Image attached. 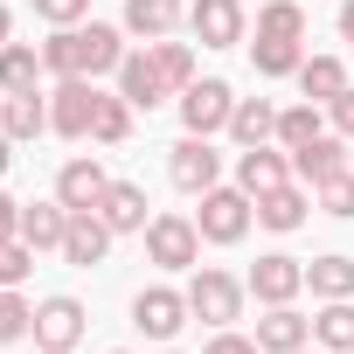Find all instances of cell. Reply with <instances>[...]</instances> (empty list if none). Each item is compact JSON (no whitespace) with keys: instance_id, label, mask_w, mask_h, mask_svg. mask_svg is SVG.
Segmentation results:
<instances>
[{"instance_id":"cell-1","label":"cell","mask_w":354,"mask_h":354,"mask_svg":"<svg viewBox=\"0 0 354 354\" xmlns=\"http://www.w3.org/2000/svg\"><path fill=\"white\" fill-rule=\"evenodd\" d=\"M181 292H188V313H195L209 333H216V326H236L243 306H250V285H243L236 271H223V264H195Z\"/></svg>"},{"instance_id":"cell-2","label":"cell","mask_w":354,"mask_h":354,"mask_svg":"<svg viewBox=\"0 0 354 354\" xmlns=\"http://www.w3.org/2000/svg\"><path fill=\"white\" fill-rule=\"evenodd\" d=\"M202 209H195V230H202V243H216V250H230V243H243L250 236V223H257V202L236 188V181H216L209 195H195Z\"/></svg>"},{"instance_id":"cell-3","label":"cell","mask_w":354,"mask_h":354,"mask_svg":"<svg viewBox=\"0 0 354 354\" xmlns=\"http://www.w3.org/2000/svg\"><path fill=\"white\" fill-rule=\"evenodd\" d=\"M146 257H153L160 271H195V264H202V230H195V216L160 209V216L146 223Z\"/></svg>"},{"instance_id":"cell-4","label":"cell","mask_w":354,"mask_h":354,"mask_svg":"<svg viewBox=\"0 0 354 354\" xmlns=\"http://www.w3.org/2000/svg\"><path fill=\"white\" fill-rule=\"evenodd\" d=\"M84 326H91L84 299L56 292V299H35V326H28V340H35V354H77Z\"/></svg>"},{"instance_id":"cell-5","label":"cell","mask_w":354,"mask_h":354,"mask_svg":"<svg viewBox=\"0 0 354 354\" xmlns=\"http://www.w3.org/2000/svg\"><path fill=\"white\" fill-rule=\"evenodd\" d=\"M195 313H188V292H174V285H146L132 292V326L153 340V347H174V333H181Z\"/></svg>"},{"instance_id":"cell-6","label":"cell","mask_w":354,"mask_h":354,"mask_svg":"<svg viewBox=\"0 0 354 354\" xmlns=\"http://www.w3.org/2000/svg\"><path fill=\"white\" fill-rule=\"evenodd\" d=\"M174 104H181V125L188 132H202V139H216V132H230V111H236V91L223 84V77H195L181 97H174Z\"/></svg>"},{"instance_id":"cell-7","label":"cell","mask_w":354,"mask_h":354,"mask_svg":"<svg viewBox=\"0 0 354 354\" xmlns=\"http://www.w3.org/2000/svg\"><path fill=\"white\" fill-rule=\"evenodd\" d=\"M97 84L91 77H56V91H49V132H63V139H91V125H97Z\"/></svg>"},{"instance_id":"cell-8","label":"cell","mask_w":354,"mask_h":354,"mask_svg":"<svg viewBox=\"0 0 354 354\" xmlns=\"http://www.w3.org/2000/svg\"><path fill=\"white\" fill-rule=\"evenodd\" d=\"M167 181L181 188V195H209V188L223 181V153H216V139H202V132H188L181 146L167 153Z\"/></svg>"},{"instance_id":"cell-9","label":"cell","mask_w":354,"mask_h":354,"mask_svg":"<svg viewBox=\"0 0 354 354\" xmlns=\"http://www.w3.org/2000/svg\"><path fill=\"white\" fill-rule=\"evenodd\" d=\"M250 299L257 306H299V292H306V264L299 257H285V250H271V257H257L250 264Z\"/></svg>"},{"instance_id":"cell-10","label":"cell","mask_w":354,"mask_h":354,"mask_svg":"<svg viewBox=\"0 0 354 354\" xmlns=\"http://www.w3.org/2000/svg\"><path fill=\"white\" fill-rule=\"evenodd\" d=\"M347 146H354V139H340V132L326 125L313 146L292 153V174H299L306 188H326V181H340V174H354V153H347Z\"/></svg>"},{"instance_id":"cell-11","label":"cell","mask_w":354,"mask_h":354,"mask_svg":"<svg viewBox=\"0 0 354 354\" xmlns=\"http://www.w3.org/2000/svg\"><path fill=\"white\" fill-rule=\"evenodd\" d=\"M132 49H125V28H111V21H77V70L97 84V77H118V63H125Z\"/></svg>"},{"instance_id":"cell-12","label":"cell","mask_w":354,"mask_h":354,"mask_svg":"<svg viewBox=\"0 0 354 354\" xmlns=\"http://www.w3.org/2000/svg\"><path fill=\"white\" fill-rule=\"evenodd\" d=\"M285 181H299V174H292V153L271 139V146H243L236 153V188L257 202V195H271V188H285Z\"/></svg>"},{"instance_id":"cell-13","label":"cell","mask_w":354,"mask_h":354,"mask_svg":"<svg viewBox=\"0 0 354 354\" xmlns=\"http://www.w3.org/2000/svg\"><path fill=\"white\" fill-rule=\"evenodd\" d=\"M104 188H111V174H104L97 153H70V160L56 167V202H63V209H97Z\"/></svg>"},{"instance_id":"cell-14","label":"cell","mask_w":354,"mask_h":354,"mask_svg":"<svg viewBox=\"0 0 354 354\" xmlns=\"http://www.w3.org/2000/svg\"><path fill=\"white\" fill-rule=\"evenodd\" d=\"M188 28H195L202 49H236V42L250 35L243 0H195V8H188Z\"/></svg>"},{"instance_id":"cell-15","label":"cell","mask_w":354,"mask_h":354,"mask_svg":"<svg viewBox=\"0 0 354 354\" xmlns=\"http://www.w3.org/2000/svg\"><path fill=\"white\" fill-rule=\"evenodd\" d=\"M104 257H111V223H104L97 209H70V230H63V264L97 271Z\"/></svg>"},{"instance_id":"cell-16","label":"cell","mask_w":354,"mask_h":354,"mask_svg":"<svg viewBox=\"0 0 354 354\" xmlns=\"http://www.w3.org/2000/svg\"><path fill=\"white\" fill-rule=\"evenodd\" d=\"M118 97L132 104V111H153V104H167L174 91H167V77H160V63H153V49H132L125 63H118Z\"/></svg>"},{"instance_id":"cell-17","label":"cell","mask_w":354,"mask_h":354,"mask_svg":"<svg viewBox=\"0 0 354 354\" xmlns=\"http://www.w3.org/2000/svg\"><path fill=\"white\" fill-rule=\"evenodd\" d=\"M146 209H153V202H146V188H139V181H111V188H104V202H97V216L111 223V236H146V223H153Z\"/></svg>"},{"instance_id":"cell-18","label":"cell","mask_w":354,"mask_h":354,"mask_svg":"<svg viewBox=\"0 0 354 354\" xmlns=\"http://www.w3.org/2000/svg\"><path fill=\"white\" fill-rule=\"evenodd\" d=\"M306 216H313V188H306V181H285V188L257 195V223H264V230H278V236L306 230Z\"/></svg>"},{"instance_id":"cell-19","label":"cell","mask_w":354,"mask_h":354,"mask_svg":"<svg viewBox=\"0 0 354 354\" xmlns=\"http://www.w3.org/2000/svg\"><path fill=\"white\" fill-rule=\"evenodd\" d=\"M257 354H292V347H306L313 340V319L299 313V306H264V319H257Z\"/></svg>"},{"instance_id":"cell-20","label":"cell","mask_w":354,"mask_h":354,"mask_svg":"<svg viewBox=\"0 0 354 354\" xmlns=\"http://www.w3.org/2000/svg\"><path fill=\"white\" fill-rule=\"evenodd\" d=\"M0 132H8L15 146L42 139V132H49V97H42V91H15V97H0Z\"/></svg>"},{"instance_id":"cell-21","label":"cell","mask_w":354,"mask_h":354,"mask_svg":"<svg viewBox=\"0 0 354 354\" xmlns=\"http://www.w3.org/2000/svg\"><path fill=\"white\" fill-rule=\"evenodd\" d=\"M181 21H188L181 0H125V15H118V28L139 35V42H160V35H174Z\"/></svg>"},{"instance_id":"cell-22","label":"cell","mask_w":354,"mask_h":354,"mask_svg":"<svg viewBox=\"0 0 354 354\" xmlns=\"http://www.w3.org/2000/svg\"><path fill=\"white\" fill-rule=\"evenodd\" d=\"M230 139H236V153H243V146H271V139H278V104H271V97H236Z\"/></svg>"},{"instance_id":"cell-23","label":"cell","mask_w":354,"mask_h":354,"mask_svg":"<svg viewBox=\"0 0 354 354\" xmlns=\"http://www.w3.org/2000/svg\"><path fill=\"white\" fill-rule=\"evenodd\" d=\"M319 132H326V104H313V97H299V104H278V146H285V153L313 146Z\"/></svg>"},{"instance_id":"cell-24","label":"cell","mask_w":354,"mask_h":354,"mask_svg":"<svg viewBox=\"0 0 354 354\" xmlns=\"http://www.w3.org/2000/svg\"><path fill=\"white\" fill-rule=\"evenodd\" d=\"M63 230H70V209L49 195V202H21V236L35 250H63Z\"/></svg>"},{"instance_id":"cell-25","label":"cell","mask_w":354,"mask_h":354,"mask_svg":"<svg viewBox=\"0 0 354 354\" xmlns=\"http://www.w3.org/2000/svg\"><path fill=\"white\" fill-rule=\"evenodd\" d=\"M313 340H319L326 354H354V299H319Z\"/></svg>"},{"instance_id":"cell-26","label":"cell","mask_w":354,"mask_h":354,"mask_svg":"<svg viewBox=\"0 0 354 354\" xmlns=\"http://www.w3.org/2000/svg\"><path fill=\"white\" fill-rule=\"evenodd\" d=\"M42 77L49 70H42V49L35 42H8V49H0V91H8V97L15 91H42Z\"/></svg>"},{"instance_id":"cell-27","label":"cell","mask_w":354,"mask_h":354,"mask_svg":"<svg viewBox=\"0 0 354 354\" xmlns=\"http://www.w3.org/2000/svg\"><path fill=\"white\" fill-rule=\"evenodd\" d=\"M340 91H347V63H340V56H306V63H299V97L333 104Z\"/></svg>"},{"instance_id":"cell-28","label":"cell","mask_w":354,"mask_h":354,"mask_svg":"<svg viewBox=\"0 0 354 354\" xmlns=\"http://www.w3.org/2000/svg\"><path fill=\"white\" fill-rule=\"evenodd\" d=\"M306 292L313 299H354V257H313L306 264Z\"/></svg>"},{"instance_id":"cell-29","label":"cell","mask_w":354,"mask_h":354,"mask_svg":"<svg viewBox=\"0 0 354 354\" xmlns=\"http://www.w3.org/2000/svg\"><path fill=\"white\" fill-rule=\"evenodd\" d=\"M153 49V63H160V77H167V91L181 97L188 84H195V42H174V35H160V42H146Z\"/></svg>"},{"instance_id":"cell-30","label":"cell","mask_w":354,"mask_h":354,"mask_svg":"<svg viewBox=\"0 0 354 354\" xmlns=\"http://www.w3.org/2000/svg\"><path fill=\"white\" fill-rule=\"evenodd\" d=\"M250 63H257V77H299V63H306V42L257 35V42H250Z\"/></svg>"},{"instance_id":"cell-31","label":"cell","mask_w":354,"mask_h":354,"mask_svg":"<svg viewBox=\"0 0 354 354\" xmlns=\"http://www.w3.org/2000/svg\"><path fill=\"white\" fill-rule=\"evenodd\" d=\"M257 35L306 42V8H299V0H264V8H257Z\"/></svg>"},{"instance_id":"cell-32","label":"cell","mask_w":354,"mask_h":354,"mask_svg":"<svg viewBox=\"0 0 354 354\" xmlns=\"http://www.w3.org/2000/svg\"><path fill=\"white\" fill-rule=\"evenodd\" d=\"M91 139H97V146H125V139H132V104H125L118 91L97 97V125H91Z\"/></svg>"},{"instance_id":"cell-33","label":"cell","mask_w":354,"mask_h":354,"mask_svg":"<svg viewBox=\"0 0 354 354\" xmlns=\"http://www.w3.org/2000/svg\"><path fill=\"white\" fill-rule=\"evenodd\" d=\"M28 326H35V306L21 299V285H0V347L28 340Z\"/></svg>"},{"instance_id":"cell-34","label":"cell","mask_w":354,"mask_h":354,"mask_svg":"<svg viewBox=\"0 0 354 354\" xmlns=\"http://www.w3.org/2000/svg\"><path fill=\"white\" fill-rule=\"evenodd\" d=\"M35 243L28 236H0V285H28V271H35Z\"/></svg>"},{"instance_id":"cell-35","label":"cell","mask_w":354,"mask_h":354,"mask_svg":"<svg viewBox=\"0 0 354 354\" xmlns=\"http://www.w3.org/2000/svg\"><path fill=\"white\" fill-rule=\"evenodd\" d=\"M42 70H49V77H84V70H77V28H49Z\"/></svg>"},{"instance_id":"cell-36","label":"cell","mask_w":354,"mask_h":354,"mask_svg":"<svg viewBox=\"0 0 354 354\" xmlns=\"http://www.w3.org/2000/svg\"><path fill=\"white\" fill-rule=\"evenodd\" d=\"M313 202H319L326 216H340V223H354V174H340V181H326V188H313Z\"/></svg>"},{"instance_id":"cell-37","label":"cell","mask_w":354,"mask_h":354,"mask_svg":"<svg viewBox=\"0 0 354 354\" xmlns=\"http://www.w3.org/2000/svg\"><path fill=\"white\" fill-rule=\"evenodd\" d=\"M35 8V21H49V28H77L84 15H91V0H28Z\"/></svg>"},{"instance_id":"cell-38","label":"cell","mask_w":354,"mask_h":354,"mask_svg":"<svg viewBox=\"0 0 354 354\" xmlns=\"http://www.w3.org/2000/svg\"><path fill=\"white\" fill-rule=\"evenodd\" d=\"M202 354H257V340H250V333H236V326H216Z\"/></svg>"},{"instance_id":"cell-39","label":"cell","mask_w":354,"mask_h":354,"mask_svg":"<svg viewBox=\"0 0 354 354\" xmlns=\"http://www.w3.org/2000/svg\"><path fill=\"white\" fill-rule=\"evenodd\" d=\"M326 125H333L340 139H354V84H347V91H340L333 104H326Z\"/></svg>"},{"instance_id":"cell-40","label":"cell","mask_w":354,"mask_h":354,"mask_svg":"<svg viewBox=\"0 0 354 354\" xmlns=\"http://www.w3.org/2000/svg\"><path fill=\"white\" fill-rule=\"evenodd\" d=\"M0 236H21V202L0 188Z\"/></svg>"},{"instance_id":"cell-41","label":"cell","mask_w":354,"mask_h":354,"mask_svg":"<svg viewBox=\"0 0 354 354\" xmlns=\"http://www.w3.org/2000/svg\"><path fill=\"white\" fill-rule=\"evenodd\" d=\"M340 42H354V0H340Z\"/></svg>"},{"instance_id":"cell-42","label":"cell","mask_w":354,"mask_h":354,"mask_svg":"<svg viewBox=\"0 0 354 354\" xmlns=\"http://www.w3.org/2000/svg\"><path fill=\"white\" fill-rule=\"evenodd\" d=\"M15 42V15H8V0H0V49Z\"/></svg>"},{"instance_id":"cell-43","label":"cell","mask_w":354,"mask_h":354,"mask_svg":"<svg viewBox=\"0 0 354 354\" xmlns=\"http://www.w3.org/2000/svg\"><path fill=\"white\" fill-rule=\"evenodd\" d=\"M8 167H15V139L0 132V181H8Z\"/></svg>"},{"instance_id":"cell-44","label":"cell","mask_w":354,"mask_h":354,"mask_svg":"<svg viewBox=\"0 0 354 354\" xmlns=\"http://www.w3.org/2000/svg\"><path fill=\"white\" fill-rule=\"evenodd\" d=\"M292 354H326V347H319V340H306V347H292Z\"/></svg>"},{"instance_id":"cell-45","label":"cell","mask_w":354,"mask_h":354,"mask_svg":"<svg viewBox=\"0 0 354 354\" xmlns=\"http://www.w3.org/2000/svg\"><path fill=\"white\" fill-rule=\"evenodd\" d=\"M160 354H181V347H160Z\"/></svg>"},{"instance_id":"cell-46","label":"cell","mask_w":354,"mask_h":354,"mask_svg":"<svg viewBox=\"0 0 354 354\" xmlns=\"http://www.w3.org/2000/svg\"><path fill=\"white\" fill-rule=\"evenodd\" d=\"M111 354H132V347H111Z\"/></svg>"},{"instance_id":"cell-47","label":"cell","mask_w":354,"mask_h":354,"mask_svg":"<svg viewBox=\"0 0 354 354\" xmlns=\"http://www.w3.org/2000/svg\"><path fill=\"white\" fill-rule=\"evenodd\" d=\"M0 97H8V91H0Z\"/></svg>"}]
</instances>
